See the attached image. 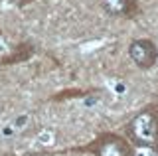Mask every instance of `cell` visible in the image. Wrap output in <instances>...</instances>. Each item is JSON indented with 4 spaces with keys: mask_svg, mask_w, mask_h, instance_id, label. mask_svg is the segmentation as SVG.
<instances>
[{
    "mask_svg": "<svg viewBox=\"0 0 158 156\" xmlns=\"http://www.w3.org/2000/svg\"><path fill=\"white\" fill-rule=\"evenodd\" d=\"M123 134L135 148L158 156V103H146L123 125Z\"/></svg>",
    "mask_w": 158,
    "mask_h": 156,
    "instance_id": "6da1fadb",
    "label": "cell"
},
{
    "mask_svg": "<svg viewBox=\"0 0 158 156\" xmlns=\"http://www.w3.org/2000/svg\"><path fill=\"white\" fill-rule=\"evenodd\" d=\"M46 154H89V156H136V148L131 144L123 133L117 130H103L95 138L85 144L69 146L63 150H52Z\"/></svg>",
    "mask_w": 158,
    "mask_h": 156,
    "instance_id": "7a4b0ae2",
    "label": "cell"
},
{
    "mask_svg": "<svg viewBox=\"0 0 158 156\" xmlns=\"http://www.w3.org/2000/svg\"><path fill=\"white\" fill-rule=\"evenodd\" d=\"M128 57L138 69L148 71L158 63V46L150 38H136L128 43Z\"/></svg>",
    "mask_w": 158,
    "mask_h": 156,
    "instance_id": "3957f363",
    "label": "cell"
},
{
    "mask_svg": "<svg viewBox=\"0 0 158 156\" xmlns=\"http://www.w3.org/2000/svg\"><path fill=\"white\" fill-rule=\"evenodd\" d=\"M101 8L111 18H123V20H136L142 14L138 0H101Z\"/></svg>",
    "mask_w": 158,
    "mask_h": 156,
    "instance_id": "277c9868",
    "label": "cell"
},
{
    "mask_svg": "<svg viewBox=\"0 0 158 156\" xmlns=\"http://www.w3.org/2000/svg\"><path fill=\"white\" fill-rule=\"evenodd\" d=\"M36 53V47H34L32 42H20L18 46L12 47V53H8L6 57L0 60V67L4 65H16V63H24L28 61L30 57Z\"/></svg>",
    "mask_w": 158,
    "mask_h": 156,
    "instance_id": "5b68a950",
    "label": "cell"
},
{
    "mask_svg": "<svg viewBox=\"0 0 158 156\" xmlns=\"http://www.w3.org/2000/svg\"><path fill=\"white\" fill-rule=\"evenodd\" d=\"M99 89H67L61 93H56L53 97H49V101H63V99H79V97H87L91 93H97Z\"/></svg>",
    "mask_w": 158,
    "mask_h": 156,
    "instance_id": "8992f818",
    "label": "cell"
},
{
    "mask_svg": "<svg viewBox=\"0 0 158 156\" xmlns=\"http://www.w3.org/2000/svg\"><path fill=\"white\" fill-rule=\"evenodd\" d=\"M30 2H36V0H20V6H26V4H30Z\"/></svg>",
    "mask_w": 158,
    "mask_h": 156,
    "instance_id": "52a82bcc",
    "label": "cell"
}]
</instances>
